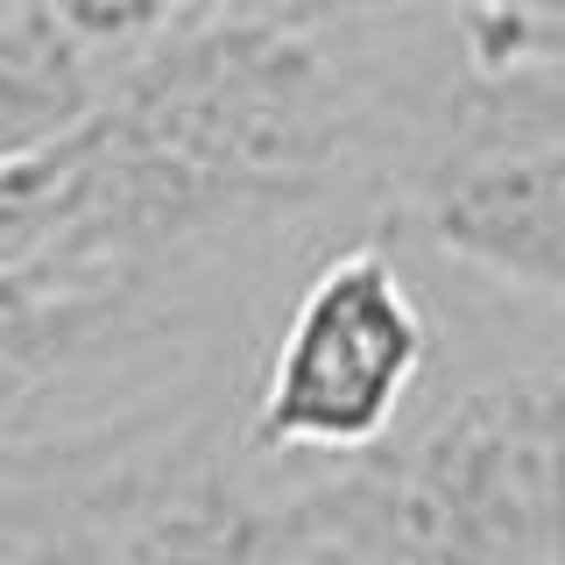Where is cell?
<instances>
[{"mask_svg": "<svg viewBox=\"0 0 565 565\" xmlns=\"http://www.w3.org/2000/svg\"><path fill=\"white\" fill-rule=\"evenodd\" d=\"M332 22L340 14L234 0L141 50L106 114L220 234L297 212L340 184L367 135V85Z\"/></svg>", "mask_w": 565, "mask_h": 565, "instance_id": "cell-1", "label": "cell"}, {"mask_svg": "<svg viewBox=\"0 0 565 565\" xmlns=\"http://www.w3.org/2000/svg\"><path fill=\"white\" fill-rule=\"evenodd\" d=\"M340 558L565 565V403L552 375L452 396L411 438L318 481Z\"/></svg>", "mask_w": 565, "mask_h": 565, "instance_id": "cell-2", "label": "cell"}, {"mask_svg": "<svg viewBox=\"0 0 565 565\" xmlns=\"http://www.w3.org/2000/svg\"><path fill=\"white\" fill-rule=\"evenodd\" d=\"M438 353L411 269L388 241H353L305 276L247 403L262 459H375Z\"/></svg>", "mask_w": 565, "mask_h": 565, "instance_id": "cell-3", "label": "cell"}, {"mask_svg": "<svg viewBox=\"0 0 565 565\" xmlns=\"http://www.w3.org/2000/svg\"><path fill=\"white\" fill-rule=\"evenodd\" d=\"M411 226L502 290L565 305V114H467L411 191Z\"/></svg>", "mask_w": 565, "mask_h": 565, "instance_id": "cell-4", "label": "cell"}, {"mask_svg": "<svg viewBox=\"0 0 565 565\" xmlns=\"http://www.w3.org/2000/svg\"><path fill=\"white\" fill-rule=\"evenodd\" d=\"M156 282L135 276H0V467L8 438L149 340Z\"/></svg>", "mask_w": 565, "mask_h": 565, "instance_id": "cell-5", "label": "cell"}, {"mask_svg": "<svg viewBox=\"0 0 565 565\" xmlns=\"http://www.w3.org/2000/svg\"><path fill=\"white\" fill-rule=\"evenodd\" d=\"M128 64L85 43L43 0H0V163L64 141L120 93Z\"/></svg>", "mask_w": 565, "mask_h": 565, "instance_id": "cell-6", "label": "cell"}, {"mask_svg": "<svg viewBox=\"0 0 565 565\" xmlns=\"http://www.w3.org/2000/svg\"><path fill=\"white\" fill-rule=\"evenodd\" d=\"M467 78H516L565 57V0H452Z\"/></svg>", "mask_w": 565, "mask_h": 565, "instance_id": "cell-7", "label": "cell"}, {"mask_svg": "<svg viewBox=\"0 0 565 565\" xmlns=\"http://www.w3.org/2000/svg\"><path fill=\"white\" fill-rule=\"evenodd\" d=\"M43 8H57L64 22L85 35V43L106 50V57L135 64L141 50H156L163 35L205 22V14L234 8V0H43Z\"/></svg>", "mask_w": 565, "mask_h": 565, "instance_id": "cell-8", "label": "cell"}, {"mask_svg": "<svg viewBox=\"0 0 565 565\" xmlns=\"http://www.w3.org/2000/svg\"><path fill=\"white\" fill-rule=\"evenodd\" d=\"M282 8H305V14H382V8H403V0H282Z\"/></svg>", "mask_w": 565, "mask_h": 565, "instance_id": "cell-9", "label": "cell"}]
</instances>
